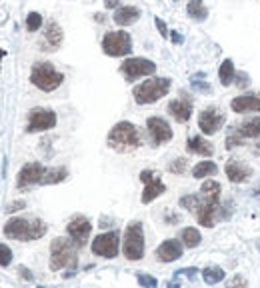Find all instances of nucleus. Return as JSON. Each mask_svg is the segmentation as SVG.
<instances>
[{"instance_id":"412c9836","label":"nucleus","mask_w":260,"mask_h":288,"mask_svg":"<svg viewBox=\"0 0 260 288\" xmlns=\"http://www.w3.org/2000/svg\"><path fill=\"white\" fill-rule=\"evenodd\" d=\"M216 208H218V204L206 202V200L200 198V204H198V208H196V218H198V222L202 224V226H206V228H212V226H214V220H216Z\"/></svg>"},{"instance_id":"423d86ee","label":"nucleus","mask_w":260,"mask_h":288,"mask_svg":"<svg viewBox=\"0 0 260 288\" xmlns=\"http://www.w3.org/2000/svg\"><path fill=\"white\" fill-rule=\"evenodd\" d=\"M122 252L128 260H140L144 256V230L140 222H130L126 226Z\"/></svg>"},{"instance_id":"58836bf2","label":"nucleus","mask_w":260,"mask_h":288,"mask_svg":"<svg viewBox=\"0 0 260 288\" xmlns=\"http://www.w3.org/2000/svg\"><path fill=\"white\" fill-rule=\"evenodd\" d=\"M154 24H156V28H158V32H160L162 38H168V36H170V32H168V28H166V24H164L162 18H154Z\"/></svg>"},{"instance_id":"0eeeda50","label":"nucleus","mask_w":260,"mask_h":288,"mask_svg":"<svg viewBox=\"0 0 260 288\" xmlns=\"http://www.w3.org/2000/svg\"><path fill=\"white\" fill-rule=\"evenodd\" d=\"M102 50L108 56H128L132 52V38L124 30L108 32L102 38Z\"/></svg>"},{"instance_id":"aec40b11","label":"nucleus","mask_w":260,"mask_h":288,"mask_svg":"<svg viewBox=\"0 0 260 288\" xmlns=\"http://www.w3.org/2000/svg\"><path fill=\"white\" fill-rule=\"evenodd\" d=\"M60 44H62V30H60V26L54 20H50L46 24V30H44L42 50H56Z\"/></svg>"},{"instance_id":"bb28decb","label":"nucleus","mask_w":260,"mask_h":288,"mask_svg":"<svg viewBox=\"0 0 260 288\" xmlns=\"http://www.w3.org/2000/svg\"><path fill=\"white\" fill-rule=\"evenodd\" d=\"M234 74H236V70H234V62L226 58L224 62L220 64V70H218V76H220V82H222V86H230L232 82H234Z\"/></svg>"},{"instance_id":"9d476101","label":"nucleus","mask_w":260,"mask_h":288,"mask_svg":"<svg viewBox=\"0 0 260 288\" xmlns=\"http://www.w3.org/2000/svg\"><path fill=\"white\" fill-rule=\"evenodd\" d=\"M118 248H120L118 232H104L92 240V252L102 258H116Z\"/></svg>"},{"instance_id":"5701e85b","label":"nucleus","mask_w":260,"mask_h":288,"mask_svg":"<svg viewBox=\"0 0 260 288\" xmlns=\"http://www.w3.org/2000/svg\"><path fill=\"white\" fill-rule=\"evenodd\" d=\"M186 146L192 154H198V156H212L214 154V146L208 140H204L202 136H192Z\"/></svg>"},{"instance_id":"37998d69","label":"nucleus","mask_w":260,"mask_h":288,"mask_svg":"<svg viewBox=\"0 0 260 288\" xmlns=\"http://www.w3.org/2000/svg\"><path fill=\"white\" fill-rule=\"evenodd\" d=\"M18 272H20V276H24L26 280H32V274H30V270H28V268L20 266V268H18Z\"/></svg>"},{"instance_id":"c9c22d12","label":"nucleus","mask_w":260,"mask_h":288,"mask_svg":"<svg viewBox=\"0 0 260 288\" xmlns=\"http://www.w3.org/2000/svg\"><path fill=\"white\" fill-rule=\"evenodd\" d=\"M12 262V250L6 244H0V266H8Z\"/></svg>"},{"instance_id":"473e14b6","label":"nucleus","mask_w":260,"mask_h":288,"mask_svg":"<svg viewBox=\"0 0 260 288\" xmlns=\"http://www.w3.org/2000/svg\"><path fill=\"white\" fill-rule=\"evenodd\" d=\"M40 26H42V16H40L38 12H30V14L26 16V28L30 32H36Z\"/></svg>"},{"instance_id":"4c0bfd02","label":"nucleus","mask_w":260,"mask_h":288,"mask_svg":"<svg viewBox=\"0 0 260 288\" xmlns=\"http://www.w3.org/2000/svg\"><path fill=\"white\" fill-rule=\"evenodd\" d=\"M196 268H180V270H176V278L178 276H186L188 280H194V276H196Z\"/></svg>"},{"instance_id":"a19ab883","label":"nucleus","mask_w":260,"mask_h":288,"mask_svg":"<svg viewBox=\"0 0 260 288\" xmlns=\"http://www.w3.org/2000/svg\"><path fill=\"white\" fill-rule=\"evenodd\" d=\"M20 208H24V202H22V200H18V202H12V204L6 208V212L10 214V212H16V210H20Z\"/></svg>"},{"instance_id":"c03bdc74","label":"nucleus","mask_w":260,"mask_h":288,"mask_svg":"<svg viewBox=\"0 0 260 288\" xmlns=\"http://www.w3.org/2000/svg\"><path fill=\"white\" fill-rule=\"evenodd\" d=\"M118 4H120V0H104L106 8H118Z\"/></svg>"},{"instance_id":"ddd939ff","label":"nucleus","mask_w":260,"mask_h":288,"mask_svg":"<svg viewBox=\"0 0 260 288\" xmlns=\"http://www.w3.org/2000/svg\"><path fill=\"white\" fill-rule=\"evenodd\" d=\"M90 230H92V224L88 218H84V216H74L68 226H66V232H68V236L76 242V246H82L86 240H88V236H90Z\"/></svg>"},{"instance_id":"39448f33","label":"nucleus","mask_w":260,"mask_h":288,"mask_svg":"<svg viewBox=\"0 0 260 288\" xmlns=\"http://www.w3.org/2000/svg\"><path fill=\"white\" fill-rule=\"evenodd\" d=\"M76 268V250L74 240L68 238H54L50 244V270H62L64 266Z\"/></svg>"},{"instance_id":"4be33fe9","label":"nucleus","mask_w":260,"mask_h":288,"mask_svg":"<svg viewBox=\"0 0 260 288\" xmlns=\"http://www.w3.org/2000/svg\"><path fill=\"white\" fill-rule=\"evenodd\" d=\"M112 18L118 26H130L140 18V10L136 6H118Z\"/></svg>"},{"instance_id":"1a4fd4ad","label":"nucleus","mask_w":260,"mask_h":288,"mask_svg":"<svg viewBox=\"0 0 260 288\" xmlns=\"http://www.w3.org/2000/svg\"><path fill=\"white\" fill-rule=\"evenodd\" d=\"M56 126V114L50 108H32L28 114V124H26V132H44L50 128Z\"/></svg>"},{"instance_id":"4468645a","label":"nucleus","mask_w":260,"mask_h":288,"mask_svg":"<svg viewBox=\"0 0 260 288\" xmlns=\"http://www.w3.org/2000/svg\"><path fill=\"white\" fill-rule=\"evenodd\" d=\"M44 172H46V168H44L40 162H28V164H24V166H22V170L18 172L16 186H18V188H26V186L36 184V182L40 184V180H42Z\"/></svg>"},{"instance_id":"2f4dec72","label":"nucleus","mask_w":260,"mask_h":288,"mask_svg":"<svg viewBox=\"0 0 260 288\" xmlns=\"http://www.w3.org/2000/svg\"><path fill=\"white\" fill-rule=\"evenodd\" d=\"M198 204H200V196L198 194H188V196H182L180 198V206H184L190 212H196Z\"/></svg>"},{"instance_id":"2eb2a0df","label":"nucleus","mask_w":260,"mask_h":288,"mask_svg":"<svg viewBox=\"0 0 260 288\" xmlns=\"http://www.w3.org/2000/svg\"><path fill=\"white\" fill-rule=\"evenodd\" d=\"M146 128H148L150 138H152V142H154L156 146L168 142V140L172 138V128H170V124H168L164 118H158V116L148 118V120H146Z\"/></svg>"},{"instance_id":"20e7f679","label":"nucleus","mask_w":260,"mask_h":288,"mask_svg":"<svg viewBox=\"0 0 260 288\" xmlns=\"http://www.w3.org/2000/svg\"><path fill=\"white\" fill-rule=\"evenodd\" d=\"M172 86V80L170 78H150V80H144L142 84H138L134 88V100L136 104H152L156 100H160L162 96L168 94Z\"/></svg>"},{"instance_id":"c756f323","label":"nucleus","mask_w":260,"mask_h":288,"mask_svg":"<svg viewBox=\"0 0 260 288\" xmlns=\"http://www.w3.org/2000/svg\"><path fill=\"white\" fill-rule=\"evenodd\" d=\"M180 240H182V244H184L186 248H196L202 238H200V232H198L196 228H184V230L180 232Z\"/></svg>"},{"instance_id":"6ab92c4d","label":"nucleus","mask_w":260,"mask_h":288,"mask_svg":"<svg viewBox=\"0 0 260 288\" xmlns=\"http://www.w3.org/2000/svg\"><path fill=\"white\" fill-rule=\"evenodd\" d=\"M224 172H226L228 180L230 182H244L250 178L252 174V168L244 162H238V160H230L226 166H224Z\"/></svg>"},{"instance_id":"9b49d317","label":"nucleus","mask_w":260,"mask_h":288,"mask_svg":"<svg viewBox=\"0 0 260 288\" xmlns=\"http://www.w3.org/2000/svg\"><path fill=\"white\" fill-rule=\"evenodd\" d=\"M140 180L144 182V192H142V204H150L152 200H156L160 194L166 192V186L160 180V176L154 170H142L140 172Z\"/></svg>"},{"instance_id":"ea45409f","label":"nucleus","mask_w":260,"mask_h":288,"mask_svg":"<svg viewBox=\"0 0 260 288\" xmlns=\"http://www.w3.org/2000/svg\"><path fill=\"white\" fill-rule=\"evenodd\" d=\"M192 88L198 90V92H210V86L206 84V82H198V80H192Z\"/></svg>"},{"instance_id":"f257e3e1","label":"nucleus","mask_w":260,"mask_h":288,"mask_svg":"<svg viewBox=\"0 0 260 288\" xmlns=\"http://www.w3.org/2000/svg\"><path fill=\"white\" fill-rule=\"evenodd\" d=\"M46 224L38 218H10L6 226H4V234L12 240H22V242H30V240H38L46 234Z\"/></svg>"},{"instance_id":"f8f14e48","label":"nucleus","mask_w":260,"mask_h":288,"mask_svg":"<svg viewBox=\"0 0 260 288\" xmlns=\"http://www.w3.org/2000/svg\"><path fill=\"white\" fill-rule=\"evenodd\" d=\"M224 120H226L224 112L218 110V108H212V106L198 114V126L202 130V134H208V136L218 132L224 124Z\"/></svg>"},{"instance_id":"dca6fc26","label":"nucleus","mask_w":260,"mask_h":288,"mask_svg":"<svg viewBox=\"0 0 260 288\" xmlns=\"http://www.w3.org/2000/svg\"><path fill=\"white\" fill-rule=\"evenodd\" d=\"M182 98H176L168 104V112L174 116L176 122H188L190 116H192V102L188 98H184V94H180Z\"/></svg>"},{"instance_id":"f3484780","label":"nucleus","mask_w":260,"mask_h":288,"mask_svg":"<svg viewBox=\"0 0 260 288\" xmlns=\"http://www.w3.org/2000/svg\"><path fill=\"white\" fill-rule=\"evenodd\" d=\"M230 108L238 114L244 112H260V94H242L232 98Z\"/></svg>"},{"instance_id":"e433bc0d","label":"nucleus","mask_w":260,"mask_h":288,"mask_svg":"<svg viewBox=\"0 0 260 288\" xmlns=\"http://www.w3.org/2000/svg\"><path fill=\"white\" fill-rule=\"evenodd\" d=\"M234 80H236V86H240V88H246L248 82H250L246 72H236V74H234Z\"/></svg>"},{"instance_id":"72a5a7b5","label":"nucleus","mask_w":260,"mask_h":288,"mask_svg":"<svg viewBox=\"0 0 260 288\" xmlns=\"http://www.w3.org/2000/svg\"><path fill=\"white\" fill-rule=\"evenodd\" d=\"M136 280H138V284L140 286H144V288H154V286H158V280L154 278V276H150V274H138L136 276Z\"/></svg>"},{"instance_id":"a878e982","label":"nucleus","mask_w":260,"mask_h":288,"mask_svg":"<svg viewBox=\"0 0 260 288\" xmlns=\"http://www.w3.org/2000/svg\"><path fill=\"white\" fill-rule=\"evenodd\" d=\"M66 176H68V170L64 166H60V168H46L40 184H58V182L64 180Z\"/></svg>"},{"instance_id":"a211bd4d","label":"nucleus","mask_w":260,"mask_h":288,"mask_svg":"<svg viewBox=\"0 0 260 288\" xmlns=\"http://www.w3.org/2000/svg\"><path fill=\"white\" fill-rule=\"evenodd\" d=\"M180 256H182V242L180 240H174V238L164 240L162 244L156 248V258L160 262H174Z\"/></svg>"},{"instance_id":"6e6552de","label":"nucleus","mask_w":260,"mask_h":288,"mask_svg":"<svg viewBox=\"0 0 260 288\" xmlns=\"http://www.w3.org/2000/svg\"><path fill=\"white\" fill-rule=\"evenodd\" d=\"M120 72L122 76L128 80V82H134L142 76H150L156 72V64L148 58H126L124 62L120 64Z\"/></svg>"},{"instance_id":"a18cd8bd","label":"nucleus","mask_w":260,"mask_h":288,"mask_svg":"<svg viewBox=\"0 0 260 288\" xmlns=\"http://www.w3.org/2000/svg\"><path fill=\"white\" fill-rule=\"evenodd\" d=\"M258 150H260V142H258Z\"/></svg>"},{"instance_id":"79ce46f5","label":"nucleus","mask_w":260,"mask_h":288,"mask_svg":"<svg viewBox=\"0 0 260 288\" xmlns=\"http://www.w3.org/2000/svg\"><path fill=\"white\" fill-rule=\"evenodd\" d=\"M170 38H172V42H174V44H182V42H184L182 34H178V32H170Z\"/></svg>"},{"instance_id":"c85d7f7f","label":"nucleus","mask_w":260,"mask_h":288,"mask_svg":"<svg viewBox=\"0 0 260 288\" xmlns=\"http://www.w3.org/2000/svg\"><path fill=\"white\" fill-rule=\"evenodd\" d=\"M216 170H218V166H216L214 162L202 160V162H198L194 168H192V176H194V178H204V176L216 174Z\"/></svg>"},{"instance_id":"7c9ffc66","label":"nucleus","mask_w":260,"mask_h":288,"mask_svg":"<svg viewBox=\"0 0 260 288\" xmlns=\"http://www.w3.org/2000/svg\"><path fill=\"white\" fill-rule=\"evenodd\" d=\"M186 12H188V16H192L194 20H204V18L208 16V10L202 6L200 0H190L188 6H186Z\"/></svg>"},{"instance_id":"cd10ccee","label":"nucleus","mask_w":260,"mask_h":288,"mask_svg":"<svg viewBox=\"0 0 260 288\" xmlns=\"http://www.w3.org/2000/svg\"><path fill=\"white\" fill-rule=\"evenodd\" d=\"M224 276H226L224 270L218 268V266H208V268L202 270V278H204L206 284H218V282L224 280Z\"/></svg>"},{"instance_id":"f704fd0d","label":"nucleus","mask_w":260,"mask_h":288,"mask_svg":"<svg viewBox=\"0 0 260 288\" xmlns=\"http://www.w3.org/2000/svg\"><path fill=\"white\" fill-rule=\"evenodd\" d=\"M168 170H170L172 174H184V170H186V160L176 158L174 162L168 164Z\"/></svg>"},{"instance_id":"f03ea898","label":"nucleus","mask_w":260,"mask_h":288,"mask_svg":"<svg viewBox=\"0 0 260 288\" xmlns=\"http://www.w3.org/2000/svg\"><path fill=\"white\" fill-rule=\"evenodd\" d=\"M108 146L118 152H128L140 146V134L132 122H118L108 132Z\"/></svg>"},{"instance_id":"393cba45","label":"nucleus","mask_w":260,"mask_h":288,"mask_svg":"<svg viewBox=\"0 0 260 288\" xmlns=\"http://www.w3.org/2000/svg\"><path fill=\"white\" fill-rule=\"evenodd\" d=\"M236 132H238L242 138H258L260 136V118L244 120L240 126L236 128Z\"/></svg>"},{"instance_id":"b1692460","label":"nucleus","mask_w":260,"mask_h":288,"mask_svg":"<svg viewBox=\"0 0 260 288\" xmlns=\"http://www.w3.org/2000/svg\"><path fill=\"white\" fill-rule=\"evenodd\" d=\"M200 198L206 200V202L218 204V200H220V184L216 180H206L202 184V188H200Z\"/></svg>"},{"instance_id":"7ed1b4c3","label":"nucleus","mask_w":260,"mask_h":288,"mask_svg":"<svg viewBox=\"0 0 260 288\" xmlns=\"http://www.w3.org/2000/svg\"><path fill=\"white\" fill-rule=\"evenodd\" d=\"M64 80V74L58 72L50 62H36L30 72V82L36 88L44 90V92H52L56 90Z\"/></svg>"}]
</instances>
